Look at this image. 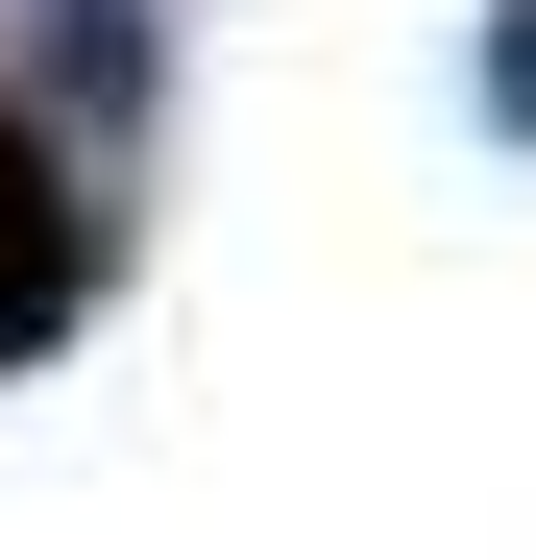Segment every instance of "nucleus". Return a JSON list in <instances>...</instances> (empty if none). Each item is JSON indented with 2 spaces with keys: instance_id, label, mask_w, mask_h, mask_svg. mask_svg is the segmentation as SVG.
Wrapping results in <instances>:
<instances>
[{
  "instance_id": "1",
  "label": "nucleus",
  "mask_w": 536,
  "mask_h": 560,
  "mask_svg": "<svg viewBox=\"0 0 536 560\" xmlns=\"http://www.w3.org/2000/svg\"><path fill=\"white\" fill-rule=\"evenodd\" d=\"M98 293H123V196L73 171V122H25V98H0V365H49Z\"/></svg>"
},
{
  "instance_id": "2",
  "label": "nucleus",
  "mask_w": 536,
  "mask_h": 560,
  "mask_svg": "<svg viewBox=\"0 0 536 560\" xmlns=\"http://www.w3.org/2000/svg\"><path fill=\"white\" fill-rule=\"evenodd\" d=\"M147 98H171L147 0H25V122H73V147H147Z\"/></svg>"
},
{
  "instance_id": "3",
  "label": "nucleus",
  "mask_w": 536,
  "mask_h": 560,
  "mask_svg": "<svg viewBox=\"0 0 536 560\" xmlns=\"http://www.w3.org/2000/svg\"><path fill=\"white\" fill-rule=\"evenodd\" d=\"M464 98H488V122L536 147V0H488V49H464Z\"/></svg>"
}]
</instances>
